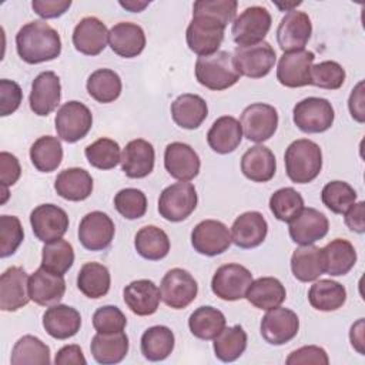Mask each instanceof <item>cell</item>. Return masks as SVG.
Returning <instances> with one entry per match:
<instances>
[{"label": "cell", "mask_w": 365, "mask_h": 365, "mask_svg": "<svg viewBox=\"0 0 365 365\" xmlns=\"http://www.w3.org/2000/svg\"><path fill=\"white\" fill-rule=\"evenodd\" d=\"M19 57L29 64H40L57 58L61 53V38L44 20L24 24L16 34Z\"/></svg>", "instance_id": "cell-1"}, {"label": "cell", "mask_w": 365, "mask_h": 365, "mask_svg": "<svg viewBox=\"0 0 365 365\" xmlns=\"http://www.w3.org/2000/svg\"><path fill=\"white\" fill-rule=\"evenodd\" d=\"M288 178L297 184L314 181L322 168V151L319 145L308 138L292 141L284 154Z\"/></svg>", "instance_id": "cell-2"}, {"label": "cell", "mask_w": 365, "mask_h": 365, "mask_svg": "<svg viewBox=\"0 0 365 365\" xmlns=\"http://www.w3.org/2000/svg\"><path fill=\"white\" fill-rule=\"evenodd\" d=\"M241 74L230 51L218 50L210 56H201L195 61V78L208 90L222 91L232 87Z\"/></svg>", "instance_id": "cell-3"}, {"label": "cell", "mask_w": 365, "mask_h": 365, "mask_svg": "<svg viewBox=\"0 0 365 365\" xmlns=\"http://www.w3.org/2000/svg\"><path fill=\"white\" fill-rule=\"evenodd\" d=\"M197 202V191L191 182H174L161 191L158 198V212L167 221L180 222L194 212Z\"/></svg>", "instance_id": "cell-4"}, {"label": "cell", "mask_w": 365, "mask_h": 365, "mask_svg": "<svg viewBox=\"0 0 365 365\" xmlns=\"http://www.w3.org/2000/svg\"><path fill=\"white\" fill-rule=\"evenodd\" d=\"M335 113L331 103L321 97H308L295 104L292 110L294 124L307 134L324 133L334 124Z\"/></svg>", "instance_id": "cell-5"}, {"label": "cell", "mask_w": 365, "mask_h": 365, "mask_svg": "<svg viewBox=\"0 0 365 365\" xmlns=\"http://www.w3.org/2000/svg\"><path fill=\"white\" fill-rule=\"evenodd\" d=\"M54 124L57 135L63 141L77 143L91 130L93 114L86 104L71 100L57 110Z\"/></svg>", "instance_id": "cell-6"}, {"label": "cell", "mask_w": 365, "mask_h": 365, "mask_svg": "<svg viewBox=\"0 0 365 365\" xmlns=\"http://www.w3.org/2000/svg\"><path fill=\"white\" fill-rule=\"evenodd\" d=\"M271 14L265 7H247L232 21V38L238 46H251L264 41L271 29Z\"/></svg>", "instance_id": "cell-7"}, {"label": "cell", "mask_w": 365, "mask_h": 365, "mask_svg": "<svg viewBox=\"0 0 365 365\" xmlns=\"http://www.w3.org/2000/svg\"><path fill=\"white\" fill-rule=\"evenodd\" d=\"M232 56L240 74L248 78L265 77L277 61L275 50L268 41H259L251 46H237Z\"/></svg>", "instance_id": "cell-8"}, {"label": "cell", "mask_w": 365, "mask_h": 365, "mask_svg": "<svg viewBox=\"0 0 365 365\" xmlns=\"http://www.w3.org/2000/svg\"><path fill=\"white\" fill-rule=\"evenodd\" d=\"M242 135L254 143L269 140L278 127L277 110L265 103H254L244 108L240 117Z\"/></svg>", "instance_id": "cell-9"}, {"label": "cell", "mask_w": 365, "mask_h": 365, "mask_svg": "<svg viewBox=\"0 0 365 365\" xmlns=\"http://www.w3.org/2000/svg\"><path fill=\"white\" fill-rule=\"evenodd\" d=\"M224 30L225 26L212 19L192 16L185 31L187 46L198 57L214 54L224 40Z\"/></svg>", "instance_id": "cell-10"}, {"label": "cell", "mask_w": 365, "mask_h": 365, "mask_svg": "<svg viewBox=\"0 0 365 365\" xmlns=\"http://www.w3.org/2000/svg\"><path fill=\"white\" fill-rule=\"evenodd\" d=\"M161 299L173 309L188 307L198 294V285L194 277L182 268H171L165 272L160 284Z\"/></svg>", "instance_id": "cell-11"}, {"label": "cell", "mask_w": 365, "mask_h": 365, "mask_svg": "<svg viewBox=\"0 0 365 365\" xmlns=\"http://www.w3.org/2000/svg\"><path fill=\"white\" fill-rule=\"evenodd\" d=\"M252 282V274L240 264L221 265L211 279L212 292L224 301H238L245 298L248 287Z\"/></svg>", "instance_id": "cell-12"}, {"label": "cell", "mask_w": 365, "mask_h": 365, "mask_svg": "<svg viewBox=\"0 0 365 365\" xmlns=\"http://www.w3.org/2000/svg\"><path fill=\"white\" fill-rule=\"evenodd\" d=\"M30 225L36 238L47 244L63 238L67 232L68 215L58 205L41 204L31 211Z\"/></svg>", "instance_id": "cell-13"}, {"label": "cell", "mask_w": 365, "mask_h": 365, "mask_svg": "<svg viewBox=\"0 0 365 365\" xmlns=\"http://www.w3.org/2000/svg\"><path fill=\"white\" fill-rule=\"evenodd\" d=\"M231 242L228 227L217 220H204L198 222L191 232V244L201 255H220L230 248Z\"/></svg>", "instance_id": "cell-14"}, {"label": "cell", "mask_w": 365, "mask_h": 365, "mask_svg": "<svg viewBox=\"0 0 365 365\" xmlns=\"http://www.w3.org/2000/svg\"><path fill=\"white\" fill-rule=\"evenodd\" d=\"M259 331L268 344L284 345L297 336L299 331V318L292 309L277 307L268 309L262 317Z\"/></svg>", "instance_id": "cell-15"}, {"label": "cell", "mask_w": 365, "mask_h": 365, "mask_svg": "<svg viewBox=\"0 0 365 365\" xmlns=\"http://www.w3.org/2000/svg\"><path fill=\"white\" fill-rule=\"evenodd\" d=\"M312 34L311 19L299 10L288 11L277 29V41L284 53L304 50Z\"/></svg>", "instance_id": "cell-16"}, {"label": "cell", "mask_w": 365, "mask_h": 365, "mask_svg": "<svg viewBox=\"0 0 365 365\" xmlns=\"http://www.w3.org/2000/svg\"><path fill=\"white\" fill-rule=\"evenodd\" d=\"M315 54L309 50L284 53L277 67V80L289 88L305 87L311 84V67Z\"/></svg>", "instance_id": "cell-17"}, {"label": "cell", "mask_w": 365, "mask_h": 365, "mask_svg": "<svg viewBox=\"0 0 365 365\" xmlns=\"http://www.w3.org/2000/svg\"><path fill=\"white\" fill-rule=\"evenodd\" d=\"M115 227L113 220L103 211L86 214L78 225V240L88 251H103L114 240Z\"/></svg>", "instance_id": "cell-18"}, {"label": "cell", "mask_w": 365, "mask_h": 365, "mask_svg": "<svg viewBox=\"0 0 365 365\" xmlns=\"http://www.w3.org/2000/svg\"><path fill=\"white\" fill-rule=\"evenodd\" d=\"M29 275L21 267H10L0 277V308L6 312L17 311L29 304Z\"/></svg>", "instance_id": "cell-19"}, {"label": "cell", "mask_w": 365, "mask_h": 365, "mask_svg": "<svg viewBox=\"0 0 365 365\" xmlns=\"http://www.w3.org/2000/svg\"><path fill=\"white\" fill-rule=\"evenodd\" d=\"M61 98V84L60 78L54 71L40 73L31 83V91L29 97L30 110L46 117L53 113L60 104Z\"/></svg>", "instance_id": "cell-20"}, {"label": "cell", "mask_w": 365, "mask_h": 365, "mask_svg": "<svg viewBox=\"0 0 365 365\" xmlns=\"http://www.w3.org/2000/svg\"><path fill=\"white\" fill-rule=\"evenodd\" d=\"M288 224L291 240L299 245H309L322 240L329 230L328 218L321 211L311 207H304Z\"/></svg>", "instance_id": "cell-21"}, {"label": "cell", "mask_w": 365, "mask_h": 365, "mask_svg": "<svg viewBox=\"0 0 365 365\" xmlns=\"http://www.w3.org/2000/svg\"><path fill=\"white\" fill-rule=\"evenodd\" d=\"M164 167L173 178L180 181H190L198 175L201 161L191 145L174 141L165 147Z\"/></svg>", "instance_id": "cell-22"}, {"label": "cell", "mask_w": 365, "mask_h": 365, "mask_svg": "<svg viewBox=\"0 0 365 365\" xmlns=\"http://www.w3.org/2000/svg\"><path fill=\"white\" fill-rule=\"evenodd\" d=\"M108 41L107 26L97 17L81 19L73 30V46L86 56L100 54Z\"/></svg>", "instance_id": "cell-23"}, {"label": "cell", "mask_w": 365, "mask_h": 365, "mask_svg": "<svg viewBox=\"0 0 365 365\" xmlns=\"http://www.w3.org/2000/svg\"><path fill=\"white\" fill-rule=\"evenodd\" d=\"M29 292L31 301L37 305L51 307L64 297L66 281L63 275L53 274L40 267L29 278Z\"/></svg>", "instance_id": "cell-24"}, {"label": "cell", "mask_w": 365, "mask_h": 365, "mask_svg": "<svg viewBox=\"0 0 365 365\" xmlns=\"http://www.w3.org/2000/svg\"><path fill=\"white\" fill-rule=\"evenodd\" d=\"M155 153L151 143L143 138L127 143L121 153V170L128 178H144L154 170Z\"/></svg>", "instance_id": "cell-25"}, {"label": "cell", "mask_w": 365, "mask_h": 365, "mask_svg": "<svg viewBox=\"0 0 365 365\" xmlns=\"http://www.w3.org/2000/svg\"><path fill=\"white\" fill-rule=\"evenodd\" d=\"M268 224L258 211H247L235 218L231 227L232 242L244 250L261 245L267 237Z\"/></svg>", "instance_id": "cell-26"}, {"label": "cell", "mask_w": 365, "mask_h": 365, "mask_svg": "<svg viewBox=\"0 0 365 365\" xmlns=\"http://www.w3.org/2000/svg\"><path fill=\"white\" fill-rule=\"evenodd\" d=\"M123 298L130 311L138 317H148L157 312L161 292L150 279H135L125 285Z\"/></svg>", "instance_id": "cell-27"}, {"label": "cell", "mask_w": 365, "mask_h": 365, "mask_svg": "<svg viewBox=\"0 0 365 365\" xmlns=\"http://www.w3.org/2000/svg\"><path fill=\"white\" fill-rule=\"evenodd\" d=\"M111 50L124 58H134L145 47V34L141 26L131 21H120L108 30Z\"/></svg>", "instance_id": "cell-28"}, {"label": "cell", "mask_w": 365, "mask_h": 365, "mask_svg": "<svg viewBox=\"0 0 365 365\" xmlns=\"http://www.w3.org/2000/svg\"><path fill=\"white\" fill-rule=\"evenodd\" d=\"M43 327L51 338L68 339L80 331L81 315L70 305L54 304L43 314Z\"/></svg>", "instance_id": "cell-29"}, {"label": "cell", "mask_w": 365, "mask_h": 365, "mask_svg": "<svg viewBox=\"0 0 365 365\" xmlns=\"http://www.w3.org/2000/svg\"><path fill=\"white\" fill-rule=\"evenodd\" d=\"M207 141L217 154H230L238 148L242 141V128L232 115L217 118L207 133Z\"/></svg>", "instance_id": "cell-30"}, {"label": "cell", "mask_w": 365, "mask_h": 365, "mask_svg": "<svg viewBox=\"0 0 365 365\" xmlns=\"http://www.w3.org/2000/svg\"><path fill=\"white\" fill-rule=\"evenodd\" d=\"M241 171L254 182L269 181L277 171L274 153L262 144L248 148L241 157Z\"/></svg>", "instance_id": "cell-31"}, {"label": "cell", "mask_w": 365, "mask_h": 365, "mask_svg": "<svg viewBox=\"0 0 365 365\" xmlns=\"http://www.w3.org/2000/svg\"><path fill=\"white\" fill-rule=\"evenodd\" d=\"M208 115L205 100L198 94L185 93L171 103V117L174 123L185 130L198 128Z\"/></svg>", "instance_id": "cell-32"}, {"label": "cell", "mask_w": 365, "mask_h": 365, "mask_svg": "<svg viewBox=\"0 0 365 365\" xmlns=\"http://www.w3.org/2000/svg\"><path fill=\"white\" fill-rule=\"evenodd\" d=\"M54 190L67 201H83L93 192V178L84 168H66L57 175Z\"/></svg>", "instance_id": "cell-33"}, {"label": "cell", "mask_w": 365, "mask_h": 365, "mask_svg": "<svg viewBox=\"0 0 365 365\" xmlns=\"http://www.w3.org/2000/svg\"><path fill=\"white\" fill-rule=\"evenodd\" d=\"M245 298L255 308L268 311L279 307L285 301L287 291L278 278L261 277L255 281L252 279Z\"/></svg>", "instance_id": "cell-34"}, {"label": "cell", "mask_w": 365, "mask_h": 365, "mask_svg": "<svg viewBox=\"0 0 365 365\" xmlns=\"http://www.w3.org/2000/svg\"><path fill=\"white\" fill-rule=\"evenodd\" d=\"M93 358L103 365L121 362L128 352V336L121 332L100 334L97 332L90 344Z\"/></svg>", "instance_id": "cell-35"}, {"label": "cell", "mask_w": 365, "mask_h": 365, "mask_svg": "<svg viewBox=\"0 0 365 365\" xmlns=\"http://www.w3.org/2000/svg\"><path fill=\"white\" fill-rule=\"evenodd\" d=\"M291 271L301 282L317 281L325 272L322 248L314 244L298 247L291 257Z\"/></svg>", "instance_id": "cell-36"}, {"label": "cell", "mask_w": 365, "mask_h": 365, "mask_svg": "<svg viewBox=\"0 0 365 365\" xmlns=\"http://www.w3.org/2000/svg\"><path fill=\"white\" fill-rule=\"evenodd\" d=\"M324 271L331 277L348 274L356 262L354 245L344 238H335L322 248Z\"/></svg>", "instance_id": "cell-37"}, {"label": "cell", "mask_w": 365, "mask_h": 365, "mask_svg": "<svg viewBox=\"0 0 365 365\" xmlns=\"http://www.w3.org/2000/svg\"><path fill=\"white\" fill-rule=\"evenodd\" d=\"M174 332L165 325H154L144 331L140 341L141 354L151 362L164 361L174 349Z\"/></svg>", "instance_id": "cell-38"}, {"label": "cell", "mask_w": 365, "mask_h": 365, "mask_svg": "<svg viewBox=\"0 0 365 365\" xmlns=\"http://www.w3.org/2000/svg\"><path fill=\"white\" fill-rule=\"evenodd\" d=\"M111 275L106 265L100 262H86L77 274V288L87 298L98 299L110 291Z\"/></svg>", "instance_id": "cell-39"}, {"label": "cell", "mask_w": 365, "mask_h": 365, "mask_svg": "<svg viewBox=\"0 0 365 365\" xmlns=\"http://www.w3.org/2000/svg\"><path fill=\"white\" fill-rule=\"evenodd\" d=\"M308 301L312 308L331 312L342 308L346 301V289L342 284L332 279H319L308 291Z\"/></svg>", "instance_id": "cell-40"}, {"label": "cell", "mask_w": 365, "mask_h": 365, "mask_svg": "<svg viewBox=\"0 0 365 365\" xmlns=\"http://www.w3.org/2000/svg\"><path fill=\"white\" fill-rule=\"evenodd\" d=\"M134 247L138 255L148 261H158L170 252V238L164 230L155 225L140 228L134 237Z\"/></svg>", "instance_id": "cell-41"}, {"label": "cell", "mask_w": 365, "mask_h": 365, "mask_svg": "<svg viewBox=\"0 0 365 365\" xmlns=\"http://www.w3.org/2000/svg\"><path fill=\"white\" fill-rule=\"evenodd\" d=\"M225 315L210 305L198 307L188 318V328L191 334L202 341L214 339L225 328Z\"/></svg>", "instance_id": "cell-42"}, {"label": "cell", "mask_w": 365, "mask_h": 365, "mask_svg": "<svg viewBox=\"0 0 365 365\" xmlns=\"http://www.w3.org/2000/svg\"><path fill=\"white\" fill-rule=\"evenodd\" d=\"M87 93L98 103L107 104L115 101L123 90L120 76L110 68H98L93 71L86 84Z\"/></svg>", "instance_id": "cell-43"}, {"label": "cell", "mask_w": 365, "mask_h": 365, "mask_svg": "<svg viewBox=\"0 0 365 365\" xmlns=\"http://www.w3.org/2000/svg\"><path fill=\"white\" fill-rule=\"evenodd\" d=\"M30 160L36 170L51 173L57 170L63 160V147L57 137L43 135L30 147Z\"/></svg>", "instance_id": "cell-44"}, {"label": "cell", "mask_w": 365, "mask_h": 365, "mask_svg": "<svg viewBox=\"0 0 365 365\" xmlns=\"http://www.w3.org/2000/svg\"><path fill=\"white\" fill-rule=\"evenodd\" d=\"M50 362L48 345L33 335L19 338L10 356L11 365H48Z\"/></svg>", "instance_id": "cell-45"}, {"label": "cell", "mask_w": 365, "mask_h": 365, "mask_svg": "<svg viewBox=\"0 0 365 365\" xmlns=\"http://www.w3.org/2000/svg\"><path fill=\"white\" fill-rule=\"evenodd\" d=\"M247 332L241 325L224 328L214 338L215 356L222 362H234L238 359L247 348Z\"/></svg>", "instance_id": "cell-46"}, {"label": "cell", "mask_w": 365, "mask_h": 365, "mask_svg": "<svg viewBox=\"0 0 365 365\" xmlns=\"http://www.w3.org/2000/svg\"><path fill=\"white\" fill-rule=\"evenodd\" d=\"M74 264V250L73 245L60 238L51 242H47L41 250V265L44 269L64 275Z\"/></svg>", "instance_id": "cell-47"}, {"label": "cell", "mask_w": 365, "mask_h": 365, "mask_svg": "<svg viewBox=\"0 0 365 365\" xmlns=\"http://www.w3.org/2000/svg\"><path fill=\"white\" fill-rule=\"evenodd\" d=\"M84 155L88 164L98 170H111L121 161V150L117 141L101 137L86 147Z\"/></svg>", "instance_id": "cell-48"}, {"label": "cell", "mask_w": 365, "mask_h": 365, "mask_svg": "<svg viewBox=\"0 0 365 365\" xmlns=\"http://www.w3.org/2000/svg\"><path fill=\"white\" fill-rule=\"evenodd\" d=\"M304 208L302 195L292 187L277 190L269 198V210L278 221H292Z\"/></svg>", "instance_id": "cell-49"}, {"label": "cell", "mask_w": 365, "mask_h": 365, "mask_svg": "<svg viewBox=\"0 0 365 365\" xmlns=\"http://www.w3.org/2000/svg\"><path fill=\"white\" fill-rule=\"evenodd\" d=\"M324 205L334 214H345L356 201V191L345 181H329L321 191Z\"/></svg>", "instance_id": "cell-50"}, {"label": "cell", "mask_w": 365, "mask_h": 365, "mask_svg": "<svg viewBox=\"0 0 365 365\" xmlns=\"http://www.w3.org/2000/svg\"><path fill=\"white\" fill-rule=\"evenodd\" d=\"M237 7L235 0H198L192 6V16H204L227 27L234 21Z\"/></svg>", "instance_id": "cell-51"}, {"label": "cell", "mask_w": 365, "mask_h": 365, "mask_svg": "<svg viewBox=\"0 0 365 365\" xmlns=\"http://www.w3.org/2000/svg\"><path fill=\"white\" fill-rule=\"evenodd\" d=\"M345 81V70L332 60H325L311 67V84L325 90H338Z\"/></svg>", "instance_id": "cell-52"}, {"label": "cell", "mask_w": 365, "mask_h": 365, "mask_svg": "<svg viewBox=\"0 0 365 365\" xmlns=\"http://www.w3.org/2000/svg\"><path fill=\"white\" fill-rule=\"evenodd\" d=\"M114 207L125 220H138L147 211V197L141 190L123 188L114 197Z\"/></svg>", "instance_id": "cell-53"}, {"label": "cell", "mask_w": 365, "mask_h": 365, "mask_svg": "<svg viewBox=\"0 0 365 365\" xmlns=\"http://www.w3.org/2000/svg\"><path fill=\"white\" fill-rule=\"evenodd\" d=\"M24 240V231L16 215H0V257L13 255Z\"/></svg>", "instance_id": "cell-54"}, {"label": "cell", "mask_w": 365, "mask_h": 365, "mask_svg": "<svg viewBox=\"0 0 365 365\" xmlns=\"http://www.w3.org/2000/svg\"><path fill=\"white\" fill-rule=\"evenodd\" d=\"M127 318L115 305H104L93 315V327L100 334H114L124 331Z\"/></svg>", "instance_id": "cell-55"}, {"label": "cell", "mask_w": 365, "mask_h": 365, "mask_svg": "<svg viewBox=\"0 0 365 365\" xmlns=\"http://www.w3.org/2000/svg\"><path fill=\"white\" fill-rule=\"evenodd\" d=\"M23 91L20 86L13 81L3 78L0 80V115L7 117L13 114L21 104Z\"/></svg>", "instance_id": "cell-56"}, {"label": "cell", "mask_w": 365, "mask_h": 365, "mask_svg": "<svg viewBox=\"0 0 365 365\" xmlns=\"http://www.w3.org/2000/svg\"><path fill=\"white\" fill-rule=\"evenodd\" d=\"M285 362L288 365H308V364L328 365L329 358L324 348L317 345H305L292 351L285 359Z\"/></svg>", "instance_id": "cell-57"}, {"label": "cell", "mask_w": 365, "mask_h": 365, "mask_svg": "<svg viewBox=\"0 0 365 365\" xmlns=\"http://www.w3.org/2000/svg\"><path fill=\"white\" fill-rule=\"evenodd\" d=\"M21 167L16 155L1 151L0 153V182L1 190L9 188L10 185H14L17 180L20 178Z\"/></svg>", "instance_id": "cell-58"}, {"label": "cell", "mask_w": 365, "mask_h": 365, "mask_svg": "<svg viewBox=\"0 0 365 365\" xmlns=\"http://www.w3.org/2000/svg\"><path fill=\"white\" fill-rule=\"evenodd\" d=\"M71 6V0H33L31 7L41 19H56L63 16Z\"/></svg>", "instance_id": "cell-59"}, {"label": "cell", "mask_w": 365, "mask_h": 365, "mask_svg": "<svg viewBox=\"0 0 365 365\" xmlns=\"http://www.w3.org/2000/svg\"><path fill=\"white\" fill-rule=\"evenodd\" d=\"M56 365H86L87 361L83 355V351L78 345H64L60 348L54 358Z\"/></svg>", "instance_id": "cell-60"}, {"label": "cell", "mask_w": 365, "mask_h": 365, "mask_svg": "<svg viewBox=\"0 0 365 365\" xmlns=\"http://www.w3.org/2000/svg\"><path fill=\"white\" fill-rule=\"evenodd\" d=\"M345 224L354 232L362 234L365 231V202L364 201L355 202L345 212Z\"/></svg>", "instance_id": "cell-61"}, {"label": "cell", "mask_w": 365, "mask_h": 365, "mask_svg": "<svg viewBox=\"0 0 365 365\" xmlns=\"http://www.w3.org/2000/svg\"><path fill=\"white\" fill-rule=\"evenodd\" d=\"M348 108L351 113V117L358 121H365V107H364V81H359L355 88L352 90L349 100H348Z\"/></svg>", "instance_id": "cell-62"}, {"label": "cell", "mask_w": 365, "mask_h": 365, "mask_svg": "<svg viewBox=\"0 0 365 365\" xmlns=\"http://www.w3.org/2000/svg\"><path fill=\"white\" fill-rule=\"evenodd\" d=\"M349 339H351V345L361 354L364 355V318H359L349 331Z\"/></svg>", "instance_id": "cell-63"}, {"label": "cell", "mask_w": 365, "mask_h": 365, "mask_svg": "<svg viewBox=\"0 0 365 365\" xmlns=\"http://www.w3.org/2000/svg\"><path fill=\"white\" fill-rule=\"evenodd\" d=\"M120 6L127 9V10H130V11H133V13H138L145 6H148V1H134V0H131V1H120Z\"/></svg>", "instance_id": "cell-64"}]
</instances>
